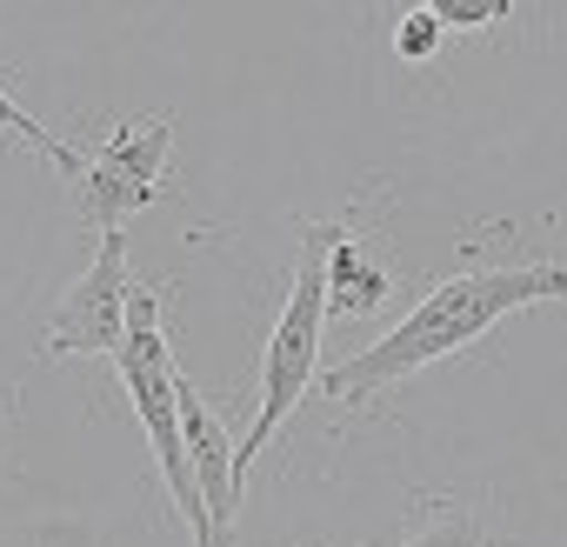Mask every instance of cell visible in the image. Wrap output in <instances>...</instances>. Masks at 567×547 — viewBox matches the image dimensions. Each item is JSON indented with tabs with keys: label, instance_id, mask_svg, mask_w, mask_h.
Listing matches in <instances>:
<instances>
[{
	"label": "cell",
	"instance_id": "5b68a950",
	"mask_svg": "<svg viewBox=\"0 0 567 547\" xmlns=\"http://www.w3.org/2000/svg\"><path fill=\"white\" fill-rule=\"evenodd\" d=\"M181 434H187V461H194V481H200V500H207V520H214V540L227 547L234 534V507H240V441L220 427V414L200 401V388L181 374Z\"/></svg>",
	"mask_w": 567,
	"mask_h": 547
},
{
	"label": "cell",
	"instance_id": "3957f363",
	"mask_svg": "<svg viewBox=\"0 0 567 547\" xmlns=\"http://www.w3.org/2000/svg\"><path fill=\"white\" fill-rule=\"evenodd\" d=\"M167 154H174V121L167 114H141V121H121L114 134H101L87 147V167H81V214H87V227L121 234L141 207H154Z\"/></svg>",
	"mask_w": 567,
	"mask_h": 547
},
{
	"label": "cell",
	"instance_id": "9c48e42d",
	"mask_svg": "<svg viewBox=\"0 0 567 547\" xmlns=\"http://www.w3.org/2000/svg\"><path fill=\"white\" fill-rule=\"evenodd\" d=\"M441 21L447 28H487V21H507V0H441Z\"/></svg>",
	"mask_w": 567,
	"mask_h": 547
},
{
	"label": "cell",
	"instance_id": "ba28073f",
	"mask_svg": "<svg viewBox=\"0 0 567 547\" xmlns=\"http://www.w3.org/2000/svg\"><path fill=\"white\" fill-rule=\"evenodd\" d=\"M394 547H487V540H481V527H474L467 514H441L434 527H421V534H408V540H394Z\"/></svg>",
	"mask_w": 567,
	"mask_h": 547
},
{
	"label": "cell",
	"instance_id": "277c9868",
	"mask_svg": "<svg viewBox=\"0 0 567 547\" xmlns=\"http://www.w3.org/2000/svg\"><path fill=\"white\" fill-rule=\"evenodd\" d=\"M134 274H127V234H101V247H94V260H87V274L54 301V314H48V334H41V348L54 354V361H74V354H121V341H127V308H134Z\"/></svg>",
	"mask_w": 567,
	"mask_h": 547
},
{
	"label": "cell",
	"instance_id": "52a82bcc",
	"mask_svg": "<svg viewBox=\"0 0 567 547\" xmlns=\"http://www.w3.org/2000/svg\"><path fill=\"white\" fill-rule=\"evenodd\" d=\"M441 41H447L441 8H408V14L394 21V54H401V61H434Z\"/></svg>",
	"mask_w": 567,
	"mask_h": 547
},
{
	"label": "cell",
	"instance_id": "7a4b0ae2",
	"mask_svg": "<svg viewBox=\"0 0 567 547\" xmlns=\"http://www.w3.org/2000/svg\"><path fill=\"white\" fill-rule=\"evenodd\" d=\"M328 314H334L328 308V227H308L288 308H280V321L267 334V354H260V414L240 434V474H254V461L267 454V441L280 434V421L308 401V388L321 374V328H328Z\"/></svg>",
	"mask_w": 567,
	"mask_h": 547
},
{
	"label": "cell",
	"instance_id": "6da1fadb",
	"mask_svg": "<svg viewBox=\"0 0 567 547\" xmlns=\"http://www.w3.org/2000/svg\"><path fill=\"white\" fill-rule=\"evenodd\" d=\"M540 301H567V267L560 260H514V267H467L454 281H441L427 301H414L408 321H394L374 348H361L354 361H341L321 388L334 407H368L381 388L461 354L467 341H481L494 321L540 308Z\"/></svg>",
	"mask_w": 567,
	"mask_h": 547
},
{
	"label": "cell",
	"instance_id": "8992f818",
	"mask_svg": "<svg viewBox=\"0 0 567 547\" xmlns=\"http://www.w3.org/2000/svg\"><path fill=\"white\" fill-rule=\"evenodd\" d=\"M394 295V274L374 260V247H361L354 234L328 227V308L334 314H368Z\"/></svg>",
	"mask_w": 567,
	"mask_h": 547
}]
</instances>
